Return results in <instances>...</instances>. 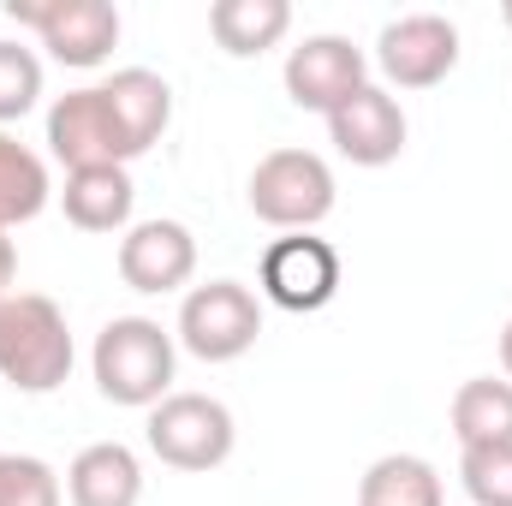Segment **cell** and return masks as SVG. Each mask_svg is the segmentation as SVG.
<instances>
[{
  "label": "cell",
  "instance_id": "obj_1",
  "mask_svg": "<svg viewBox=\"0 0 512 506\" xmlns=\"http://www.w3.org/2000/svg\"><path fill=\"white\" fill-rule=\"evenodd\" d=\"M173 370H179V340L149 316H114L90 346L96 393L131 411H155L173 393Z\"/></svg>",
  "mask_w": 512,
  "mask_h": 506
},
{
  "label": "cell",
  "instance_id": "obj_10",
  "mask_svg": "<svg viewBox=\"0 0 512 506\" xmlns=\"http://www.w3.org/2000/svg\"><path fill=\"white\" fill-rule=\"evenodd\" d=\"M48 155L78 173V167H126V143L114 126V108L102 96V84L90 90H66L48 108Z\"/></svg>",
  "mask_w": 512,
  "mask_h": 506
},
{
  "label": "cell",
  "instance_id": "obj_21",
  "mask_svg": "<svg viewBox=\"0 0 512 506\" xmlns=\"http://www.w3.org/2000/svg\"><path fill=\"white\" fill-rule=\"evenodd\" d=\"M459 477L477 506H512V441L459 447Z\"/></svg>",
  "mask_w": 512,
  "mask_h": 506
},
{
  "label": "cell",
  "instance_id": "obj_19",
  "mask_svg": "<svg viewBox=\"0 0 512 506\" xmlns=\"http://www.w3.org/2000/svg\"><path fill=\"white\" fill-rule=\"evenodd\" d=\"M358 506H441V471L417 453H382L358 483Z\"/></svg>",
  "mask_w": 512,
  "mask_h": 506
},
{
  "label": "cell",
  "instance_id": "obj_11",
  "mask_svg": "<svg viewBox=\"0 0 512 506\" xmlns=\"http://www.w3.org/2000/svg\"><path fill=\"white\" fill-rule=\"evenodd\" d=\"M191 274H197V239H191L185 221L161 215V221L126 227V239H120V280H126L131 292L167 298V292L191 286Z\"/></svg>",
  "mask_w": 512,
  "mask_h": 506
},
{
  "label": "cell",
  "instance_id": "obj_24",
  "mask_svg": "<svg viewBox=\"0 0 512 506\" xmlns=\"http://www.w3.org/2000/svg\"><path fill=\"white\" fill-rule=\"evenodd\" d=\"M501 370H507V381H512V322L501 328Z\"/></svg>",
  "mask_w": 512,
  "mask_h": 506
},
{
  "label": "cell",
  "instance_id": "obj_25",
  "mask_svg": "<svg viewBox=\"0 0 512 506\" xmlns=\"http://www.w3.org/2000/svg\"><path fill=\"white\" fill-rule=\"evenodd\" d=\"M501 18H507V30H512V0H507V6H501Z\"/></svg>",
  "mask_w": 512,
  "mask_h": 506
},
{
  "label": "cell",
  "instance_id": "obj_7",
  "mask_svg": "<svg viewBox=\"0 0 512 506\" xmlns=\"http://www.w3.org/2000/svg\"><path fill=\"white\" fill-rule=\"evenodd\" d=\"M453 66H459V24L447 12L387 18L376 36V72L393 90H435Z\"/></svg>",
  "mask_w": 512,
  "mask_h": 506
},
{
  "label": "cell",
  "instance_id": "obj_16",
  "mask_svg": "<svg viewBox=\"0 0 512 506\" xmlns=\"http://www.w3.org/2000/svg\"><path fill=\"white\" fill-rule=\"evenodd\" d=\"M286 30H292V6L286 0H215L209 6V36L233 60H256V54L280 48Z\"/></svg>",
  "mask_w": 512,
  "mask_h": 506
},
{
  "label": "cell",
  "instance_id": "obj_13",
  "mask_svg": "<svg viewBox=\"0 0 512 506\" xmlns=\"http://www.w3.org/2000/svg\"><path fill=\"white\" fill-rule=\"evenodd\" d=\"M102 96H108V108H114V126H120V143H126V161L137 155H149L167 126H173V84L161 78V72H149V66H126V72H114L108 84H102Z\"/></svg>",
  "mask_w": 512,
  "mask_h": 506
},
{
  "label": "cell",
  "instance_id": "obj_12",
  "mask_svg": "<svg viewBox=\"0 0 512 506\" xmlns=\"http://www.w3.org/2000/svg\"><path fill=\"white\" fill-rule=\"evenodd\" d=\"M405 108L387 96L382 84H364L346 108L328 114V143L352 161V167H393L405 155Z\"/></svg>",
  "mask_w": 512,
  "mask_h": 506
},
{
  "label": "cell",
  "instance_id": "obj_17",
  "mask_svg": "<svg viewBox=\"0 0 512 506\" xmlns=\"http://www.w3.org/2000/svg\"><path fill=\"white\" fill-rule=\"evenodd\" d=\"M48 197H54L48 161H42L30 143H18L12 131H0V227L12 233V227L36 221V215L48 209Z\"/></svg>",
  "mask_w": 512,
  "mask_h": 506
},
{
  "label": "cell",
  "instance_id": "obj_2",
  "mask_svg": "<svg viewBox=\"0 0 512 506\" xmlns=\"http://www.w3.org/2000/svg\"><path fill=\"white\" fill-rule=\"evenodd\" d=\"M72 328L66 310L42 292L0 298V381L18 393H54L72 376Z\"/></svg>",
  "mask_w": 512,
  "mask_h": 506
},
{
  "label": "cell",
  "instance_id": "obj_23",
  "mask_svg": "<svg viewBox=\"0 0 512 506\" xmlns=\"http://www.w3.org/2000/svg\"><path fill=\"white\" fill-rule=\"evenodd\" d=\"M12 280H18V245H12V233L0 227V298H12Z\"/></svg>",
  "mask_w": 512,
  "mask_h": 506
},
{
  "label": "cell",
  "instance_id": "obj_9",
  "mask_svg": "<svg viewBox=\"0 0 512 506\" xmlns=\"http://www.w3.org/2000/svg\"><path fill=\"white\" fill-rule=\"evenodd\" d=\"M256 280H262V298H268L274 310L316 316V310H328L334 292H340V251H334L328 239H316V233H286V239H274V245L262 251Z\"/></svg>",
  "mask_w": 512,
  "mask_h": 506
},
{
  "label": "cell",
  "instance_id": "obj_5",
  "mask_svg": "<svg viewBox=\"0 0 512 506\" xmlns=\"http://www.w3.org/2000/svg\"><path fill=\"white\" fill-rule=\"evenodd\" d=\"M191 358L203 364H239L262 340V304L245 280H209L191 286L179 304V334H173Z\"/></svg>",
  "mask_w": 512,
  "mask_h": 506
},
{
  "label": "cell",
  "instance_id": "obj_8",
  "mask_svg": "<svg viewBox=\"0 0 512 506\" xmlns=\"http://www.w3.org/2000/svg\"><path fill=\"white\" fill-rule=\"evenodd\" d=\"M286 96H292V108H310V114H334V108H346L364 84H370V54L352 42V36H334V30H322V36H304L292 54H286Z\"/></svg>",
  "mask_w": 512,
  "mask_h": 506
},
{
  "label": "cell",
  "instance_id": "obj_3",
  "mask_svg": "<svg viewBox=\"0 0 512 506\" xmlns=\"http://www.w3.org/2000/svg\"><path fill=\"white\" fill-rule=\"evenodd\" d=\"M251 215L274 233H316L334 215V167L316 149H268L251 167Z\"/></svg>",
  "mask_w": 512,
  "mask_h": 506
},
{
  "label": "cell",
  "instance_id": "obj_14",
  "mask_svg": "<svg viewBox=\"0 0 512 506\" xmlns=\"http://www.w3.org/2000/svg\"><path fill=\"white\" fill-rule=\"evenodd\" d=\"M66 501L72 506H137L143 501V465L126 441H90L66 465Z\"/></svg>",
  "mask_w": 512,
  "mask_h": 506
},
{
  "label": "cell",
  "instance_id": "obj_6",
  "mask_svg": "<svg viewBox=\"0 0 512 506\" xmlns=\"http://www.w3.org/2000/svg\"><path fill=\"white\" fill-rule=\"evenodd\" d=\"M6 18L36 30V42L72 72H90L120 48V6L108 0H6Z\"/></svg>",
  "mask_w": 512,
  "mask_h": 506
},
{
  "label": "cell",
  "instance_id": "obj_18",
  "mask_svg": "<svg viewBox=\"0 0 512 506\" xmlns=\"http://www.w3.org/2000/svg\"><path fill=\"white\" fill-rule=\"evenodd\" d=\"M453 435L459 447H489L512 441V381L507 376H471L453 393Z\"/></svg>",
  "mask_w": 512,
  "mask_h": 506
},
{
  "label": "cell",
  "instance_id": "obj_22",
  "mask_svg": "<svg viewBox=\"0 0 512 506\" xmlns=\"http://www.w3.org/2000/svg\"><path fill=\"white\" fill-rule=\"evenodd\" d=\"M42 102V60L24 42H0V131Z\"/></svg>",
  "mask_w": 512,
  "mask_h": 506
},
{
  "label": "cell",
  "instance_id": "obj_20",
  "mask_svg": "<svg viewBox=\"0 0 512 506\" xmlns=\"http://www.w3.org/2000/svg\"><path fill=\"white\" fill-rule=\"evenodd\" d=\"M0 506H66V483L36 453H0Z\"/></svg>",
  "mask_w": 512,
  "mask_h": 506
},
{
  "label": "cell",
  "instance_id": "obj_15",
  "mask_svg": "<svg viewBox=\"0 0 512 506\" xmlns=\"http://www.w3.org/2000/svg\"><path fill=\"white\" fill-rule=\"evenodd\" d=\"M131 203H137V185L126 167H78L66 173V191H60V209L78 233H126Z\"/></svg>",
  "mask_w": 512,
  "mask_h": 506
},
{
  "label": "cell",
  "instance_id": "obj_4",
  "mask_svg": "<svg viewBox=\"0 0 512 506\" xmlns=\"http://www.w3.org/2000/svg\"><path fill=\"white\" fill-rule=\"evenodd\" d=\"M143 441L161 465L173 471H221L233 459V441H239V423L233 411L215 399V393H167L149 423H143Z\"/></svg>",
  "mask_w": 512,
  "mask_h": 506
}]
</instances>
